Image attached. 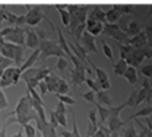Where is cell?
I'll return each instance as SVG.
<instances>
[{"mask_svg":"<svg viewBox=\"0 0 152 137\" xmlns=\"http://www.w3.org/2000/svg\"><path fill=\"white\" fill-rule=\"evenodd\" d=\"M147 137H152V130H148V135H147Z\"/></svg>","mask_w":152,"mask_h":137,"instance_id":"cell-37","label":"cell"},{"mask_svg":"<svg viewBox=\"0 0 152 137\" xmlns=\"http://www.w3.org/2000/svg\"><path fill=\"white\" fill-rule=\"evenodd\" d=\"M10 116H15V117L8 120V121L5 123V125H11V124H13V123H18L21 127L36 117V112L32 108V99L28 92L20 97V100L16 104L15 111L11 112L10 115H7V117H10Z\"/></svg>","mask_w":152,"mask_h":137,"instance_id":"cell-1","label":"cell"},{"mask_svg":"<svg viewBox=\"0 0 152 137\" xmlns=\"http://www.w3.org/2000/svg\"><path fill=\"white\" fill-rule=\"evenodd\" d=\"M4 41H5V40L3 39V35H1V32H0V47L3 45V43H4Z\"/></svg>","mask_w":152,"mask_h":137,"instance_id":"cell-35","label":"cell"},{"mask_svg":"<svg viewBox=\"0 0 152 137\" xmlns=\"http://www.w3.org/2000/svg\"><path fill=\"white\" fill-rule=\"evenodd\" d=\"M129 64L127 63L126 59L120 57V60L118 61L116 64H113V72H115V75H118V76H123V73L126 72L127 67H128Z\"/></svg>","mask_w":152,"mask_h":137,"instance_id":"cell-18","label":"cell"},{"mask_svg":"<svg viewBox=\"0 0 152 137\" xmlns=\"http://www.w3.org/2000/svg\"><path fill=\"white\" fill-rule=\"evenodd\" d=\"M53 113H55V117L58 120V124L63 128H67V116H66L67 113H58L55 111H53Z\"/></svg>","mask_w":152,"mask_h":137,"instance_id":"cell-23","label":"cell"},{"mask_svg":"<svg viewBox=\"0 0 152 137\" xmlns=\"http://www.w3.org/2000/svg\"><path fill=\"white\" fill-rule=\"evenodd\" d=\"M83 99L86 101H88V103H91V104H94V105H95V103H96V92H94V91H89V92L84 93Z\"/></svg>","mask_w":152,"mask_h":137,"instance_id":"cell-26","label":"cell"},{"mask_svg":"<svg viewBox=\"0 0 152 137\" xmlns=\"http://www.w3.org/2000/svg\"><path fill=\"white\" fill-rule=\"evenodd\" d=\"M140 72H142L143 77L151 79L152 77V64H145V65H143L142 68H140Z\"/></svg>","mask_w":152,"mask_h":137,"instance_id":"cell-24","label":"cell"},{"mask_svg":"<svg viewBox=\"0 0 152 137\" xmlns=\"http://www.w3.org/2000/svg\"><path fill=\"white\" fill-rule=\"evenodd\" d=\"M79 41H81L83 44H80L83 48H87L88 51H92V52L96 53L97 52V48H96V43H95V36L89 35L88 32H83L81 33V37Z\"/></svg>","mask_w":152,"mask_h":137,"instance_id":"cell-13","label":"cell"},{"mask_svg":"<svg viewBox=\"0 0 152 137\" xmlns=\"http://www.w3.org/2000/svg\"><path fill=\"white\" fill-rule=\"evenodd\" d=\"M151 95H152V88H151V91H150V95H148V97H147V100H150V99H151Z\"/></svg>","mask_w":152,"mask_h":137,"instance_id":"cell-36","label":"cell"},{"mask_svg":"<svg viewBox=\"0 0 152 137\" xmlns=\"http://www.w3.org/2000/svg\"><path fill=\"white\" fill-rule=\"evenodd\" d=\"M7 128H8V125H3V128L0 129V137H7Z\"/></svg>","mask_w":152,"mask_h":137,"instance_id":"cell-34","label":"cell"},{"mask_svg":"<svg viewBox=\"0 0 152 137\" xmlns=\"http://www.w3.org/2000/svg\"><path fill=\"white\" fill-rule=\"evenodd\" d=\"M3 35V39L8 43H13L18 45H24V27H5L0 29Z\"/></svg>","mask_w":152,"mask_h":137,"instance_id":"cell-7","label":"cell"},{"mask_svg":"<svg viewBox=\"0 0 152 137\" xmlns=\"http://www.w3.org/2000/svg\"><path fill=\"white\" fill-rule=\"evenodd\" d=\"M8 107V101H7V97H5L4 92H3V88H0V111Z\"/></svg>","mask_w":152,"mask_h":137,"instance_id":"cell-28","label":"cell"},{"mask_svg":"<svg viewBox=\"0 0 152 137\" xmlns=\"http://www.w3.org/2000/svg\"><path fill=\"white\" fill-rule=\"evenodd\" d=\"M120 16H121V11H118L115 7H111V9L105 12V21H108L110 24L116 23L120 19Z\"/></svg>","mask_w":152,"mask_h":137,"instance_id":"cell-17","label":"cell"},{"mask_svg":"<svg viewBox=\"0 0 152 137\" xmlns=\"http://www.w3.org/2000/svg\"><path fill=\"white\" fill-rule=\"evenodd\" d=\"M51 72V69L45 68V67H40V68H35V67H31V68L26 69V71L21 73L20 79L23 80L27 84V87L29 88H36L39 81L44 80L45 77L48 76Z\"/></svg>","mask_w":152,"mask_h":137,"instance_id":"cell-2","label":"cell"},{"mask_svg":"<svg viewBox=\"0 0 152 137\" xmlns=\"http://www.w3.org/2000/svg\"><path fill=\"white\" fill-rule=\"evenodd\" d=\"M124 137H137V130L136 128L132 125V127H129L128 129L126 130V135H124Z\"/></svg>","mask_w":152,"mask_h":137,"instance_id":"cell-30","label":"cell"},{"mask_svg":"<svg viewBox=\"0 0 152 137\" xmlns=\"http://www.w3.org/2000/svg\"><path fill=\"white\" fill-rule=\"evenodd\" d=\"M47 84V91L53 95H67L69 92V85L64 79L60 76H56L53 73H50L44 79Z\"/></svg>","mask_w":152,"mask_h":137,"instance_id":"cell-4","label":"cell"},{"mask_svg":"<svg viewBox=\"0 0 152 137\" xmlns=\"http://www.w3.org/2000/svg\"><path fill=\"white\" fill-rule=\"evenodd\" d=\"M84 83H86L87 87L89 88V91H94V92H97V91H100L99 84H97V83H95V80H92L91 77H87L86 76V79H84Z\"/></svg>","mask_w":152,"mask_h":137,"instance_id":"cell-21","label":"cell"},{"mask_svg":"<svg viewBox=\"0 0 152 137\" xmlns=\"http://www.w3.org/2000/svg\"><path fill=\"white\" fill-rule=\"evenodd\" d=\"M0 55L4 56L5 59L11 60L12 63H15L19 67L21 65V61H23V57H24V48L23 45L4 41L3 45L0 47Z\"/></svg>","mask_w":152,"mask_h":137,"instance_id":"cell-3","label":"cell"},{"mask_svg":"<svg viewBox=\"0 0 152 137\" xmlns=\"http://www.w3.org/2000/svg\"><path fill=\"white\" fill-rule=\"evenodd\" d=\"M55 112H58V113H67V108H66V104H64V103H61V101H59V103L56 104Z\"/></svg>","mask_w":152,"mask_h":137,"instance_id":"cell-31","label":"cell"},{"mask_svg":"<svg viewBox=\"0 0 152 137\" xmlns=\"http://www.w3.org/2000/svg\"><path fill=\"white\" fill-rule=\"evenodd\" d=\"M67 60L64 59V56H61V57H58V69L59 71H64V69L67 68Z\"/></svg>","mask_w":152,"mask_h":137,"instance_id":"cell-29","label":"cell"},{"mask_svg":"<svg viewBox=\"0 0 152 137\" xmlns=\"http://www.w3.org/2000/svg\"><path fill=\"white\" fill-rule=\"evenodd\" d=\"M144 43H145V33H139L132 37L131 40H128V44L135 48H140Z\"/></svg>","mask_w":152,"mask_h":137,"instance_id":"cell-19","label":"cell"},{"mask_svg":"<svg viewBox=\"0 0 152 137\" xmlns=\"http://www.w3.org/2000/svg\"><path fill=\"white\" fill-rule=\"evenodd\" d=\"M88 64L95 69V75H96L97 84H99V88H100V89H103V91L111 89V81H110V77H108L107 72H105L103 68H99V67H96L91 60H89Z\"/></svg>","mask_w":152,"mask_h":137,"instance_id":"cell-10","label":"cell"},{"mask_svg":"<svg viewBox=\"0 0 152 137\" xmlns=\"http://www.w3.org/2000/svg\"><path fill=\"white\" fill-rule=\"evenodd\" d=\"M44 19L42 12V5H31L27 13L24 15V23L28 27H35Z\"/></svg>","mask_w":152,"mask_h":137,"instance_id":"cell-8","label":"cell"},{"mask_svg":"<svg viewBox=\"0 0 152 137\" xmlns=\"http://www.w3.org/2000/svg\"><path fill=\"white\" fill-rule=\"evenodd\" d=\"M103 53L104 56L108 59V60L113 61V53H112V48L107 44V43H103Z\"/></svg>","mask_w":152,"mask_h":137,"instance_id":"cell-25","label":"cell"},{"mask_svg":"<svg viewBox=\"0 0 152 137\" xmlns=\"http://www.w3.org/2000/svg\"><path fill=\"white\" fill-rule=\"evenodd\" d=\"M40 44V37L39 33L34 29V27H24V45H27L31 49H36L39 48Z\"/></svg>","mask_w":152,"mask_h":137,"instance_id":"cell-9","label":"cell"},{"mask_svg":"<svg viewBox=\"0 0 152 137\" xmlns=\"http://www.w3.org/2000/svg\"><path fill=\"white\" fill-rule=\"evenodd\" d=\"M39 49H40V56L39 59L45 60L47 57H61V56H66L64 52L61 51V48L59 47V44H56L55 41H51V40H40L39 44Z\"/></svg>","mask_w":152,"mask_h":137,"instance_id":"cell-5","label":"cell"},{"mask_svg":"<svg viewBox=\"0 0 152 137\" xmlns=\"http://www.w3.org/2000/svg\"><path fill=\"white\" fill-rule=\"evenodd\" d=\"M37 87H39V89H40V96L45 95V93L48 92V91H47V84H45V81H44V80H42V81H39V84H37Z\"/></svg>","mask_w":152,"mask_h":137,"instance_id":"cell-32","label":"cell"},{"mask_svg":"<svg viewBox=\"0 0 152 137\" xmlns=\"http://www.w3.org/2000/svg\"><path fill=\"white\" fill-rule=\"evenodd\" d=\"M36 137H43V135H42V133L39 132V133H36Z\"/></svg>","mask_w":152,"mask_h":137,"instance_id":"cell-38","label":"cell"},{"mask_svg":"<svg viewBox=\"0 0 152 137\" xmlns=\"http://www.w3.org/2000/svg\"><path fill=\"white\" fill-rule=\"evenodd\" d=\"M104 29V24L100 20H95V19H87L86 20V32H88L92 36H97V35L103 33Z\"/></svg>","mask_w":152,"mask_h":137,"instance_id":"cell-12","label":"cell"},{"mask_svg":"<svg viewBox=\"0 0 152 137\" xmlns=\"http://www.w3.org/2000/svg\"><path fill=\"white\" fill-rule=\"evenodd\" d=\"M150 91H151V83L148 79L143 77V81L140 84L139 89H136V101H135V107H137L140 103H143L144 100H147L148 95H150Z\"/></svg>","mask_w":152,"mask_h":137,"instance_id":"cell-11","label":"cell"},{"mask_svg":"<svg viewBox=\"0 0 152 137\" xmlns=\"http://www.w3.org/2000/svg\"><path fill=\"white\" fill-rule=\"evenodd\" d=\"M53 7L56 8V11H58L59 16H60L61 19V23H63L64 27H69L71 25V15H69L68 9H67V5H53Z\"/></svg>","mask_w":152,"mask_h":137,"instance_id":"cell-14","label":"cell"},{"mask_svg":"<svg viewBox=\"0 0 152 137\" xmlns=\"http://www.w3.org/2000/svg\"><path fill=\"white\" fill-rule=\"evenodd\" d=\"M96 103H99L100 105H104V107H112V99L110 97V95L107 93V91H97L96 92Z\"/></svg>","mask_w":152,"mask_h":137,"instance_id":"cell-16","label":"cell"},{"mask_svg":"<svg viewBox=\"0 0 152 137\" xmlns=\"http://www.w3.org/2000/svg\"><path fill=\"white\" fill-rule=\"evenodd\" d=\"M21 76V71L18 65L16 67H7V68L3 71V73L0 75V88H8L16 85L20 80Z\"/></svg>","mask_w":152,"mask_h":137,"instance_id":"cell-6","label":"cell"},{"mask_svg":"<svg viewBox=\"0 0 152 137\" xmlns=\"http://www.w3.org/2000/svg\"><path fill=\"white\" fill-rule=\"evenodd\" d=\"M123 77L131 85H135L139 80V75H137V69L132 65H128L126 69V72L123 73Z\"/></svg>","mask_w":152,"mask_h":137,"instance_id":"cell-15","label":"cell"},{"mask_svg":"<svg viewBox=\"0 0 152 137\" xmlns=\"http://www.w3.org/2000/svg\"><path fill=\"white\" fill-rule=\"evenodd\" d=\"M56 97H58L59 101L64 103L66 105H74L75 104V99L71 97V96H68V95H56Z\"/></svg>","mask_w":152,"mask_h":137,"instance_id":"cell-22","label":"cell"},{"mask_svg":"<svg viewBox=\"0 0 152 137\" xmlns=\"http://www.w3.org/2000/svg\"><path fill=\"white\" fill-rule=\"evenodd\" d=\"M23 129H24V133H26V137H36V128L34 125H31L29 123L23 125Z\"/></svg>","mask_w":152,"mask_h":137,"instance_id":"cell-20","label":"cell"},{"mask_svg":"<svg viewBox=\"0 0 152 137\" xmlns=\"http://www.w3.org/2000/svg\"><path fill=\"white\" fill-rule=\"evenodd\" d=\"M11 64H12V61L11 60H8V59H5L4 56H1L0 55V75L3 73V71H4L7 67H10Z\"/></svg>","mask_w":152,"mask_h":137,"instance_id":"cell-27","label":"cell"},{"mask_svg":"<svg viewBox=\"0 0 152 137\" xmlns=\"http://www.w3.org/2000/svg\"><path fill=\"white\" fill-rule=\"evenodd\" d=\"M59 135H60L61 137H74V136H72V132L66 130V129H60V130H59Z\"/></svg>","mask_w":152,"mask_h":137,"instance_id":"cell-33","label":"cell"}]
</instances>
